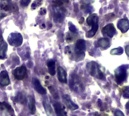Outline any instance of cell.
Segmentation results:
<instances>
[{"instance_id":"4","label":"cell","mask_w":129,"mask_h":116,"mask_svg":"<svg viewBox=\"0 0 129 116\" xmlns=\"http://www.w3.org/2000/svg\"><path fill=\"white\" fill-rule=\"evenodd\" d=\"M9 42L12 46H19L21 45L23 42L22 36L18 33H12L9 37Z\"/></svg>"},{"instance_id":"29","label":"cell","mask_w":129,"mask_h":116,"mask_svg":"<svg viewBox=\"0 0 129 116\" xmlns=\"http://www.w3.org/2000/svg\"><path fill=\"white\" fill-rule=\"evenodd\" d=\"M30 0H21V4L23 6H27L30 3Z\"/></svg>"},{"instance_id":"32","label":"cell","mask_w":129,"mask_h":116,"mask_svg":"<svg viewBox=\"0 0 129 116\" xmlns=\"http://www.w3.org/2000/svg\"><path fill=\"white\" fill-rule=\"evenodd\" d=\"M125 52H126L127 55L129 57V45H128V46H127L125 47Z\"/></svg>"},{"instance_id":"21","label":"cell","mask_w":129,"mask_h":116,"mask_svg":"<svg viewBox=\"0 0 129 116\" xmlns=\"http://www.w3.org/2000/svg\"><path fill=\"white\" fill-rule=\"evenodd\" d=\"M47 66L49 68V72L51 75H55V62L52 60H50L47 63Z\"/></svg>"},{"instance_id":"14","label":"cell","mask_w":129,"mask_h":116,"mask_svg":"<svg viewBox=\"0 0 129 116\" xmlns=\"http://www.w3.org/2000/svg\"><path fill=\"white\" fill-rule=\"evenodd\" d=\"M98 20H99V18L96 15V14H91L87 18V23L89 26L93 27V26L98 25Z\"/></svg>"},{"instance_id":"11","label":"cell","mask_w":129,"mask_h":116,"mask_svg":"<svg viewBox=\"0 0 129 116\" xmlns=\"http://www.w3.org/2000/svg\"><path fill=\"white\" fill-rule=\"evenodd\" d=\"M33 84L34 87L35 88V90L40 93V94H46V90L44 87H43V86L40 84L39 80H37V78H34L33 79Z\"/></svg>"},{"instance_id":"2","label":"cell","mask_w":129,"mask_h":116,"mask_svg":"<svg viewBox=\"0 0 129 116\" xmlns=\"http://www.w3.org/2000/svg\"><path fill=\"white\" fill-rule=\"evenodd\" d=\"M69 85L70 87L72 88V90L77 92V93H81L84 90V85L80 80V78L75 74H72L70 76L69 78Z\"/></svg>"},{"instance_id":"13","label":"cell","mask_w":129,"mask_h":116,"mask_svg":"<svg viewBox=\"0 0 129 116\" xmlns=\"http://www.w3.org/2000/svg\"><path fill=\"white\" fill-rule=\"evenodd\" d=\"M0 109L3 111L7 112L9 114L13 116L14 115V110L12 108V106L10 105H9L7 102H0Z\"/></svg>"},{"instance_id":"25","label":"cell","mask_w":129,"mask_h":116,"mask_svg":"<svg viewBox=\"0 0 129 116\" xmlns=\"http://www.w3.org/2000/svg\"><path fill=\"white\" fill-rule=\"evenodd\" d=\"M93 2V0H81V3L82 4L81 9H83V8L87 7V6L88 4H90V3H92Z\"/></svg>"},{"instance_id":"8","label":"cell","mask_w":129,"mask_h":116,"mask_svg":"<svg viewBox=\"0 0 129 116\" xmlns=\"http://www.w3.org/2000/svg\"><path fill=\"white\" fill-rule=\"evenodd\" d=\"M117 26L122 33H126L129 30V21L127 19H121L118 22Z\"/></svg>"},{"instance_id":"30","label":"cell","mask_w":129,"mask_h":116,"mask_svg":"<svg viewBox=\"0 0 129 116\" xmlns=\"http://www.w3.org/2000/svg\"><path fill=\"white\" fill-rule=\"evenodd\" d=\"M115 116H124V115L120 110H115Z\"/></svg>"},{"instance_id":"31","label":"cell","mask_w":129,"mask_h":116,"mask_svg":"<svg viewBox=\"0 0 129 116\" xmlns=\"http://www.w3.org/2000/svg\"><path fill=\"white\" fill-rule=\"evenodd\" d=\"M46 13V11L45 9H40V14L41 15H45Z\"/></svg>"},{"instance_id":"16","label":"cell","mask_w":129,"mask_h":116,"mask_svg":"<svg viewBox=\"0 0 129 116\" xmlns=\"http://www.w3.org/2000/svg\"><path fill=\"white\" fill-rule=\"evenodd\" d=\"M97 46L103 49H106L110 46V42L106 38H101L97 40Z\"/></svg>"},{"instance_id":"10","label":"cell","mask_w":129,"mask_h":116,"mask_svg":"<svg viewBox=\"0 0 129 116\" xmlns=\"http://www.w3.org/2000/svg\"><path fill=\"white\" fill-rule=\"evenodd\" d=\"M54 108L57 116H68L66 111H64V107L58 102L54 103Z\"/></svg>"},{"instance_id":"20","label":"cell","mask_w":129,"mask_h":116,"mask_svg":"<svg viewBox=\"0 0 129 116\" xmlns=\"http://www.w3.org/2000/svg\"><path fill=\"white\" fill-rule=\"evenodd\" d=\"M43 105H44L46 112L48 116H55V113H54L51 105H49V103L48 102L47 100H44L43 101Z\"/></svg>"},{"instance_id":"19","label":"cell","mask_w":129,"mask_h":116,"mask_svg":"<svg viewBox=\"0 0 129 116\" xmlns=\"http://www.w3.org/2000/svg\"><path fill=\"white\" fill-rule=\"evenodd\" d=\"M64 11L62 12L61 9L60 10H56L55 11V14H54V20L55 21H57V22H61L63 18H64Z\"/></svg>"},{"instance_id":"3","label":"cell","mask_w":129,"mask_h":116,"mask_svg":"<svg viewBox=\"0 0 129 116\" xmlns=\"http://www.w3.org/2000/svg\"><path fill=\"white\" fill-rule=\"evenodd\" d=\"M128 68V65H122L118 67L115 71V80L116 82L118 84H121L123 83L126 78L127 76V68Z\"/></svg>"},{"instance_id":"9","label":"cell","mask_w":129,"mask_h":116,"mask_svg":"<svg viewBox=\"0 0 129 116\" xmlns=\"http://www.w3.org/2000/svg\"><path fill=\"white\" fill-rule=\"evenodd\" d=\"M63 99H64V104H66V105L69 109H71V110H75V109H78V106L75 103H74V102L72 101V99H70L69 96H68V95H64V96H63Z\"/></svg>"},{"instance_id":"24","label":"cell","mask_w":129,"mask_h":116,"mask_svg":"<svg viewBox=\"0 0 129 116\" xmlns=\"http://www.w3.org/2000/svg\"><path fill=\"white\" fill-rule=\"evenodd\" d=\"M15 101L18 102H20V103H23L24 104L25 103V97L21 93H18V94L17 95V96L15 97Z\"/></svg>"},{"instance_id":"26","label":"cell","mask_w":129,"mask_h":116,"mask_svg":"<svg viewBox=\"0 0 129 116\" xmlns=\"http://www.w3.org/2000/svg\"><path fill=\"white\" fill-rule=\"evenodd\" d=\"M69 0H55V5L56 6H60L62 5L63 3H68Z\"/></svg>"},{"instance_id":"12","label":"cell","mask_w":129,"mask_h":116,"mask_svg":"<svg viewBox=\"0 0 129 116\" xmlns=\"http://www.w3.org/2000/svg\"><path fill=\"white\" fill-rule=\"evenodd\" d=\"M58 78L60 82L66 84L67 83V74L64 69L61 67L58 68Z\"/></svg>"},{"instance_id":"18","label":"cell","mask_w":129,"mask_h":116,"mask_svg":"<svg viewBox=\"0 0 129 116\" xmlns=\"http://www.w3.org/2000/svg\"><path fill=\"white\" fill-rule=\"evenodd\" d=\"M7 50V46L5 42L0 40V59H5Z\"/></svg>"},{"instance_id":"5","label":"cell","mask_w":129,"mask_h":116,"mask_svg":"<svg viewBox=\"0 0 129 116\" xmlns=\"http://www.w3.org/2000/svg\"><path fill=\"white\" fill-rule=\"evenodd\" d=\"M13 74L17 80H23L27 75V68L22 65L13 71Z\"/></svg>"},{"instance_id":"34","label":"cell","mask_w":129,"mask_h":116,"mask_svg":"<svg viewBox=\"0 0 129 116\" xmlns=\"http://www.w3.org/2000/svg\"><path fill=\"white\" fill-rule=\"evenodd\" d=\"M90 115H92V116H100L97 113H92V114H90Z\"/></svg>"},{"instance_id":"22","label":"cell","mask_w":129,"mask_h":116,"mask_svg":"<svg viewBox=\"0 0 129 116\" xmlns=\"http://www.w3.org/2000/svg\"><path fill=\"white\" fill-rule=\"evenodd\" d=\"M98 27H99L98 25H96V26L92 27V29H91L90 30H89V31L86 33V36H87V37H89V38L93 37V36L96 34V31H97V30H98Z\"/></svg>"},{"instance_id":"33","label":"cell","mask_w":129,"mask_h":116,"mask_svg":"<svg viewBox=\"0 0 129 116\" xmlns=\"http://www.w3.org/2000/svg\"><path fill=\"white\" fill-rule=\"evenodd\" d=\"M126 109H127V111L129 112V102H127V105H126Z\"/></svg>"},{"instance_id":"28","label":"cell","mask_w":129,"mask_h":116,"mask_svg":"<svg viewBox=\"0 0 129 116\" xmlns=\"http://www.w3.org/2000/svg\"><path fill=\"white\" fill-rule=\"evenodd\" d=\"M69 30H70V31H71L72 33H75L77 32V29H76L75 26L73 25L72 23H69Z\"/></svg>"},{"instance_id":"27","label":"cell","mask_w":129,"mask_h":116,"mask_svg":"<svg viewBox=\"0 0 129 116\" xmlns=\"http://www.w3.org/2000/svg\"><path fill=\"white\" fill-rule=\"evenodd\" d=\"M123 97L129 99V87H126L123 91Z\"/></svg>"},{"instance_id":"1","label":"cell","mask_w":129,"mask_h":116,"mask_svg":"<svg viewBox=\"0 0 129 116\" xmlns=\"http://www.w3.org/2000/svg\"><path fill=\"white\" fill-rule=\"evenodd\" d=\"M87 71H88V72L90 73V74L91 76L95 77V78H99V79H101V80L105 79L104 74L100 69L99 65L96 63H95L93 62L88 63L87 65Z\"/></svg>"},{"instance_id":"7","label":"cell","mask_w":129,"mask_h":116,"mask_svg":"<svg viewBox=\"0 0 129 116\" xmlns=\"http://www.w3.org/2000/svg\"><path fill=\"white\" fill-rule=\"evenodd\" d=\"M10 84V79L9 77V74L6 71H3L0 73V85L5 87L8 86Z\"/></svg>"},{"instance_id":"6","label":"cell","mask_w":129,"mask_h":116,"mask_svg":"<svg viewBox=\"0 0 129 116\" xmlns=\"http://www.w3.org/2000/svg\"><path fill=\"white\" fill-rule=\"evenodd\" d=\"M102 33L104 36L111 38L116 33V30L112 24H109L103 28Z\"/></svg>"},{"instance_id":"17","label":"cell","mask_w":129,"mask_h":116,"mask_svg":"<svg viewBox=\"0 0 129 116\" xmlns=\"http://www.w3.org/2000/svg\"><path fill=\"white\" fill-rule=\"evenodd\" d=\"M28 105H29V109H30V114H35V112H36L35 100L32 96H28Z\"/></svg>"},{"instance_id":"15","label":"cell","mask_w":129,"mask_h":116,"mask_svg":"<svg viewBox=\"0 0 129 116\" xmlns=\"http://www.w3.org/2000/svg\"><path fill=\"white\" fill-rule=\"evenodd\" d=\"M86 49V43L84 40H78L76 43L75 46V51L80 52H84Z\"/></svg>"},{"instance_id":"23","label":"cell","mask_w":129,"mask_h":116,"mask_svg":"<svg viewBox=\"0 0 129 116\" xmlns=\"http://www.w3.org/2000/svg\"><path fill=\"white\" fill-rule=\"evenodd\" d=\"M123 53V49L121 47H118L116 49H112L110 52V54L112 55H120Z\"/></svg>"}]
</instances>
